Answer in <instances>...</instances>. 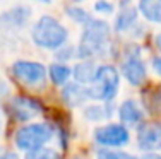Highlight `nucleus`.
Segmentation results:
<instances>
[{"label":"nucleus","instance_id":"f257e3e1","mask_svg":"<svg viewBox=\"0 0 161 159\" xmlns=\"http://www.w3.org/2000/svg\"><path fill=\"white\" fill-rule=\"evenodd\" d=\"M33 41L41 48L55 50L67 41V29L55 17L43 16L33 28Z\"/></svg>","mask_w":161,"mask_h":159},{"label":"nucleus","instance_id":"f03ea898","mask_svg":"<svg viewBox=\"0 0 161 159\" xmlns=\"http://www.w3.org/2000/svg\"><path fill=\"white\" fill-rule=\"evenodd\" d=\"M120 84V74L112 65H101L98 67L94 81L87 87V96L98 101H110L118 93Z\"/></svg>","mask_w":161,"mask_h":159},{"label":"nucleus","instance_id":"7ed1b4c3","mask_svg":"<svg viewBox=\"0 0 161 159\" xmlns=\"http://www.w3.org/2000/svg\"><path fill=\"white\" fill-rule=\"evenodd\" d=\"M110 36V28L105 21L89 19L84 26V33L80 36L79 45V55L80 56H91L94 53L101 51L105 48Z\"/></svg>","mask_w":161,"mask_h":159},{"label":"nucleus","instance_id":"20e7f679","mask_svg":"<svg viewBox=\"0 0 161 159\" xmlns=\"http://www.w3.org/2000/svg\"><path fill=\"white\" fill-rule=\"evenodd\" d=\"M52 135L53 128L48 123H31L19 128V132L16 134V144L19 149L31 152V151L45 147V144L52 139Z\"/></svg>","mask_w":161,"mask_h":159},{"label":"nucleus","instance_id":"39448f33","mask_svg":"<svg viewBox=\"0 0 161 159\" xmlns=\"http://www.w3.org/2000/svg\"><path fill=\"white\" fill-rule=\"evenodd\" d=\"M14 75L26 86L38 87V86L45 84V77H47V69L38 62H28V60H19L12 65Z\"/></svg>","mask_w":161,"mask_h":159},{"label":"nucleus","instance_id":"423d86ee","mask_svg":"<svg viewBox=\"0 0 161 159\" xmlns=\"http://www.w3.org/2000/svg\"><path fill=\"white\" fill-rule=\"evenodd\" d=\"M94 139H96L98 144L106 147H120L125 146L129 142V132L124 125H105V127H99L94 134Z\"/></svg>","mask_w":161,"mask_h":159},{"label":"nucleus","instance_id":"0eeeda50","mask_svg":"<svg viewBox=\"0 0 161 159\" xmlns=\"http://www.w3.org/2000/svg\"><path fill=\"white\" fill-rule=\"evenodd\" d=\"M122 75L132 86H141L146 81V65L137 51H132L125 56L122 63Z\"/></svg>","mask_w":161,"mask_h":159},{"label":"nucleus","instance_id":"6e6552de","mask_svg":"<svg viewBox=\"0 0 161 159\" xmlns=\"http://www.w3.org/2000/svg\"><path fill=\"white\" fill-rule=\"evenodd\" d=\"M137 142L142 151H158L161 149V123L149 122L139 128Z\"/></svg>","mask_w":161,"mask_h":159},{"label":"nucleus","instance_id":"1a4fd4ad","mask_svg":"<svg viewBox=\"0 0 161 159\" xmlns=\"http://www.w3.org/2000/svg\"><path fill=\"white\" fill-rule=\"evenodd\" d=\"M41 106L36 103L31 98H22V96H17L12 99L10 103V111L12 115L16 116L17 120H29L33 116H36L40 113Z\"/></svg>","mask_w":161,"mask_h":159},{"label":"nucleus","instance_id":"9d476101","mask_svg":"<svg viewBox=\"0 0 161 159\" xmlns=\"http://www.w3.org/2000/svg\"><path fill=\"white\" fill-rule=\"evenodd\" d=\"M118 116H120V120L124 123L136 125L144 118V113H142V109L139 108V104H137L136 101L127 99V101L122 103L120 109H118Z\"/></svg>","mask_w":161,"mask_h":159},{"label":"nucleus","instance_id":"9b49d317","mask_svg":"<svg viewBox=\"0 0 161 159\" xmlns=\"http://www.w3.org/2000/svg\"><path fill=\"white\" fill-rule=\"evenodd\" d=\"M62 98L67 104L79 106L87 99V87H82L79 84H67L62 91Z\"/></svg>","mask_w":161,"mask_h":159},{"label":"nucleus","instance_id":"f8f14e48","mask_svg":"<svg viewBox=\"0 0 161 159\" xmlns=\"http://www.w3.org/2000/svg\"><path fill=\"white\" fill-rule=\"evenodd\" d=\"M136 17H137V10L129 0H125L124 5L120 7V14H118V19H117V29L118 31H125L127 28L136 22Z\"/></svg>","mask_w":161,"mask_h":159},{"label":"nucleus","instance_id":"ddd939ff","mask_svg":"<svg viewBox=\"0 0 161 159\" xmlns=\"http://www.w3.org/2000/svg\"><path fill=\"white\" fill-rule=\"evenodd\" d=\"M139 9L146 19L161 22V0H139Z\"/></svg>","mask_w":161,"mask_h":159},{"label":"nucleus","instance_id":"4468645a","mask_svg":"<svg viewBox=\"0 0 161 159\" xmlns=\"http://www.w3.org/2000/svg\"><path fill=\"white\" fill-rule=\"evenodd\" d=\"M96 70L98 69L91 62H80L74 69V77L80 84H84V82H93L94 75H96Z\"/></svg>","mask_w":161,"mask_h":159},{"label":"nucleus","instance_id":"2eb2a0df","mask_svg":"<svg viewBox=\"0 0 161 159\" xmlns=\"http://www.w3.org/2000/svg\"><path fill=\"white\" fill-rule=\"evenodd\" d=\"M70 77V69L64 63H53L50 67V79L53 84H65Z\"/></svg>","mask_w":161,"mask_h":159},{"label":"nucleus","instance_id":"dca6fc26","mask_svg":"<svg viewBox=\"0 0 161 159\" xmlns=\"http://www.w3.org/2000/svg\"><path fill=\"white\" fill-rule=\"evenodd\" d=\"M24 159H60V156L53 149L41 147V149H38V151H31V152H28Z\"/></svg>","mask_w":161,"mask_h":159},{"label":"nucleus","instance_id":"f3484780","mask_svg":"<svg viewBox=\"0 0 161 159\" xmlns=\"http://www.w3.org/2000/svg\"><path fill=\"white\" fill-rule=\"evenodd\" d=\"M98 159H136L129 152H120V151H101L98 154Z\"/></svg>","mask_w":161,"mask_h":159},{"label":"nucleus","instance_id":"a211bd4d","mask_svg":"<svg viewBox=\"0 0 161 159\" xmlns=\"http://www.w3.org/2000/svg\"><path fill=\"white\" fill-rule=\"evenodd\" d=\"M106 115H108V111L105 108H101V106H91V108L86 109V116L89 120H101Z\"/></svg>","mask_w":161,"mask_h":159},{"label":"nucleus","instance_id":"6ab92c4d","mask_svg":"<svg viewBox=\"0 0 161 159\" xmlns=\"http://www.w3.org/2000/svg\"><path fill=\"white\" fill-rule=\"evenodd\" d=\"M69 14H70V16L74 17L75 21H82V22H87V21H89L87 14L84 12V10H80V9H70V10H69Z\"/></svg>","mask_w":161,"mask_h":159},{"label":"nucleus","instance_id":"aec40b11","mask_svg":"<svg viewBox=\"0 0 161 159\" xmlns=\"http://www.w3.org/2000/svg\"><path fill=\"white\" fill-rule=\"evenodd\" d=\"M96 10H98V12L110 14L113 10V7H112V3H108V2H98L96 3Z\"/></svg>","mask_w":161,"mask_h":159},{"label":"nucleus","instance_id":"412c9836","mask_svg":"<svg viewBox=\"0 0 161 159\" xmlns=\"http://www.w3.org/2000/svg\"><path fill=\"white\" fill-rule=\"evenodd\" d=\"M0 159H19L14 152H9V151H2L0 149Z\"/></svg>","mask_w":161,"mask_h":159},{"label":"nucleus","instance_id":"4be33fe9","mask_svg":"<svg viewBox=\"0 0 161 159\" xmlns=\"http://www.w3.org/2000/svg\"><path fill=\"white\" fill-rule=\"evenodd\" d=\"M153 69H154V72L158 75H161V56H158V58L153 60Z\"/></svg>","mask_w":161,"mask_h":159},{"label":"nucleus","instance_id":"5701e85b","mask_svg":"<svg viewBox=\"0 0 161 159\" xmlns=\"http://www.w3.org/2000/svg\"><path fill=\"white\" fill-rule=\"evenodd\" d=\"M142 159H161L159 154H153V152H147L146 156H142Z\"/></svg>","mask_w":161,"mask_h":159},{"label":"nucleus","instance_id":"b1692460","mask_svg":"<svg viewBox=\"0 0 161 159\" xmlns=\"http://www.w3.org/2000/svg\"><path fill=\"white\" fill-rule=\"evenodd\" d=\"M156 46H158V50L161 51V33L156 36Z\"/></svg>","mask_w":161,"mask_h":159},{"label":"nucleus","instance_id":"393cba45","mask_svg":"<svg viewBox=\"0 0 161 159\" xmlns=\"http://www.w3.org/2000/svg\"><path fill=\"white\" fill-rule=\"evenodd\" d=\"M74 2H82V0H74Z\"/></svg>","mask_w":161,"mask_h":159}]
</instances>
